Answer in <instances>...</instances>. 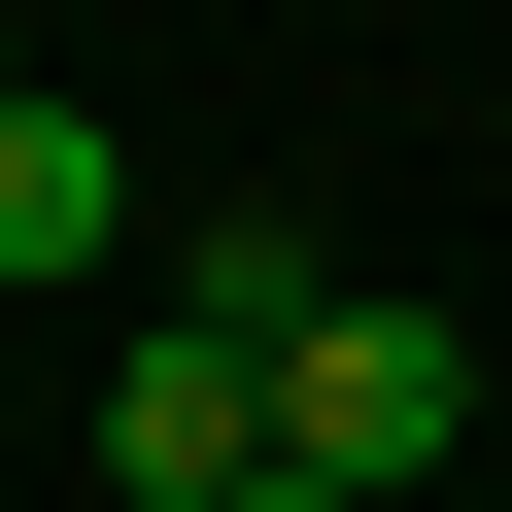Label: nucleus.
<instances>
[{
	"label": "nucleus",
	"instance_id": "7ed1b4c3",
	"mask_svg": "<svg viewBox=\"0 0 512 512\" xmlns=\"http://www.w3.org/2000/svg\"><path fill=\"white\" fill-rule=\"evenodd\" d=\"M0 274H137V137L0 69Z\"/></svg>",
	"mask_w": 512,
	"mask_h": 512
},
{
	"label": "nucleus",
	"instance_id": "f03ea898",
	"mask_svg": "<svg viewBox=\"0 0 512 512\" xmlns=\"http://www.w3.org/2000/svg\"><path fill=\"white\" fill-rule=\"evenodd\" d=\"M239 478H274V376H239V342H103V512H239Z\"/></svg>",
	"mask_w": 512,
	"mask_h": 512
},
{
	"label": "nucleus",
	"instance_id": "20e7f679",
	"mask_svg": "<svg viewBox=\"0 0 512 512\" xmlns=\"http://www.w3.org/2000/svg\"><path fill=\"white\" fill-rule=\"evenodd\" d=\"M342 274H308V205H205V274H171V342H239V376H274Z\"/></svg>",
	"mask_w": 512,
	"mask_h": 512
},
{
	"label": "nucleus",
	"instance_id": "f257e3e1",
	"mask_svg": "<svg viewBox=\"0 0 512 512\" xmlns=\"http://www.w3.org/2000/svg\"><path fill=\"white\" fill-rule=\"evenodd\" d=\"M444 444H478V342H444V308H376V274H342V308H308V342H274V478H342V512H410V478H444Z\"/></svg>",
	"mask_w": 512,
	"mask_h": 512
},
{
	"label": "nucleus",
	"instance_id": "39448f33",
	"mask_svg": "<svg viewBox=\"0 0 512 512\" xmlns=\"http://www.w3.org/2000/svg\"><path fill=\"white\" fill-rule=\"evenodd\" d=\"M239 512H342V478H239Z\"/></svg>",
	"mask_w": 512,
	"mask_h": 512
}]
</instances>
